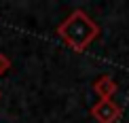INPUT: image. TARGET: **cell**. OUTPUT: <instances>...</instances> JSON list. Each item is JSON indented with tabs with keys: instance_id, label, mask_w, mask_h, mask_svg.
<instances>
[]
</instances>
